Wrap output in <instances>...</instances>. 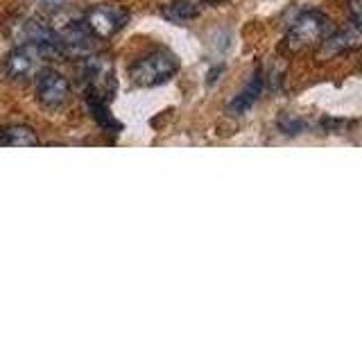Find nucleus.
<instances>
[{"instance_id": "nucleus-6", "label": "nucleus", "mask_w": 362, "mask_h": 340, "mask_svg": "<svg viewBox=\"0 0 362 340\" xmlns=\"http://www.w3.org/2000/svg\"><path fill=\"white\" fill-rule=\"evenodd\" d=\"M362 45V30L356 28H349L344 32H331L328 37L322 41V48H320V60H331V57L337 55H344L351 52Z\"/></svg>"}, {"instance_id": "nucleus-12", "label": "nucleus", "mask_w": 362, "mask_h": 340, "mask_svg": "<svg viewBox=\"0 0 362 340\" xmlns=\"http://www.w3.org/2000/svg\"><path fill=\"white\" fill-rule=\"evenodd\" d=\"M351 120H344V118H324L322 120V128L328 132V134H344L349 128H351Z\"/></svg>"}, {"instance_id": "nucleus-1", "label": "nucleus", "mask_w": 362, "mask_h": 340, "mask_svg": "<svg viewBox=\"0 0 362 340\" xmlns=\"http://www.w3.org/2000/svg\"><path fill=\"white\" fill-rule=\"evenodd\" d=\"M179 71V60L170 50H156L145 55L129 68V77L136 86H156L168 82Z\"/></svg>"}, {"instance_id": "nucleus-3", "label": "nucleus", "mask_w": 362, "mask_h": 340, "mask_svg": "<svg viewBox=\"0 0 362 340\" xmlns=\"http://www.w3.org/2000/svg\"><path fill=\"white\" fill-rule=\"evenodd\" d=\"M84 84H86V98L95 100H109L113 94V64L111 60L102 55H88L84 57Z\"/></svg>"}, {"instance_id": "nucleus-10", "label": "nucleus", "mask_w": 362, "mask_h": 340, "mask_svg": "<svg viewBox=\"0 0 362 340\" xmlns=\"http://www.w3.org/2000/svg\"><path fill=\"white\" fill-rule=\"evenodd\" d=\"M86 100H88V107H90V111H93V116L100 123L102 130L109 132V134H118L122 130V125L109 113V107H107L105 100H95V98H86Z\"/></svg>"}, {"instance_id": "nucleus-5", "label": "nucleus", "mask_w": 362, "mask_h": 340, "mask_svg": "<svg viewBox=\"0 0 362 340\" xmlns=\"http://www.w3.org/2000/svg\"><path fill=\"white\" fill-rule=\"evenodd\" d=\"M71 96V84L68 79L54 71H43L39 75V82H37V98L43 107H62L64 102Z\"/></svg>"}, {"instance_id": "nucleus-2", "label": "nucleus", "mask_w": 362, "mask_h": 340, "mask_svg": "<svg viewBox=\"0 0 362 340\" xmlns=\"http://www.w3.org/2000/svg\"><path fill=\"white\" fill-rule=\"evenodd\" d=\"M333 32V23L326 14L322 11H303V14L292 23V28L286 37V45L292 50H303V48H310L315 43H322L328 34Z\"/></svg>"}, {"instance_id": "nucleus-14", "label": "nucleus", "mask_w": 362, "mask_h": 340, "mask_svg": "<svg viewBox=\"0 0 362 340\" xmlns=\"http://www.w3.org/2000/svg\"><path fill=\"white\" fill-rule=\"evenodd\" d=\"M206 3H211V5H218V3H224V0H206Z\"/></svg>"}, {"instance_id": "nucleus-13", "label": "nucleus", "mask_w": 362, "mask_h": 340, "mask_svg": "<svg viewBox=\"0 0 362 340\" xmlns=\"http://www.w3.org/2000/svg\"><path fill=\"white\" fill-rule=\"evenodd\" d=\"M349 9H351V16H354V23L362 30V0H351Z\"/></svg>"}, {"instance_id": "nucleus-4", "label": "nucleus", "mask_w": 362, "mask_h": 340, "mask_svg": "<svg viewBox=\"0 0 362 340\" xmlns=\"http://www.w3.org/2000/svg\"><path fill=\"white\" fill-rule=\"evenodd\" d=\"M129 14L118 5H95L86 11V26L98 39H107L124 28Z\"/></svg>"}, {"instance_id": "nucleus-7", "label": "nucleus", "mask_w": 362, "mask_h": 340, "mask_svg": "<svg viewBox=\"0 0 362 340\" xmlns=\"http://www.w3.org/2000/svg\"><path fill=\"white\" fill-rule=\"evenodd\" d=\"M0 143L7 147H34L39 145V136L28 125H9L0 132Z\"/></svg>"}, {"instance_id": "nucleus-11", "label": "nucleus", "mask_w": 362, "mask_h": 340, "mask_svg": "<svg viewBox=\"0 0 362 340\" xmlns=\"http://www.w3.org/2000/svg\"><path fill=\"white\" fill-rule=\"evenodd\" d=\"M279 130L288 136H297L305 130V120L294 118V116H290V113H286V116L279 118Z\"/></svg>"}, {"instance_id": "nucleus-9", "label": "nucleus", "mask_w": 362, "mask_h": 340, "mask_svg": "<svg viewBox=\"0 0 362 340\" xmlns=\"http://www.w3.org/2000/svg\"><path fill=\"white\" fill-rule=\"evenodd\" d=\"M161 14L165 21L170 23H188L192 18L199 16V7L195 3H190V0H175V3H170L161 9Z\"/></svg>"}, {"instance_id": "nucleus-8", "label": "nucleus", "mask_w": 362, "mask_h": 340, "mask_svg": "<svg viewBox=\"0 0 362 340\" xmlns=\"http://www.w3.org/2000/svg\"><path fill=\"white\" fill-rule=\"evenodd\" d=\"M260 94H263V77L260 75H254V79L249 82L240 94H238L233 100H231V105H229V111L231 113H245V111H249L252 109L256 102H258V98H260Z\"/></svg>"}]
</instances>
